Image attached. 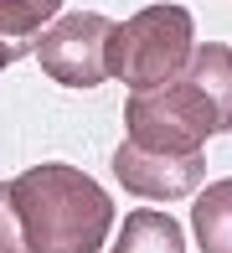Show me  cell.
I'll return each instance as SVG.
<instances>
[{
  "instance_id": "obj_1",
  "label": "cell",
  "mask_w": 232,
  "mask_h": 253,
  "mask_svg": "<svg viewBox=\"0 0 232 253\" xmlns=\"http://www.w3.org/2000/svg\"><path fill=\"white\" fill-rule=\"evenodd\" d=\"M26 253H98L114 227V197L67 160L21 170L5 181Z\"/></svg>"
},
{
  "instance_id": "obj_2",
  "label": "cell",
  "mask_w": 232,
  "mask_h": 253,
  "mask_svg": "<svg viewBox=\"0 0 232 253\" xmlns=\"http://www.w3.org/2000/svg\"><path fill=\"white\" fill-rule=\"evenodd\" d=\"M124 124L139 150L155 155H196L212 134H227L232 109L217 103L196 78H170L160 88H139L124 103Z\"/></svg>"
},
{
  "instance_id": "obj_3",
  "label": "cell",
  "mask_w": 232,
  "mask_h": 253,
  "mask_svg": "<svg viewBox=\"0 0 232 253\" xmlns=\"http://www.w3.org/2000/svg\"><path fill=\"white\" fill-rule=\"evenodd\" d=\"M191 47H196L191 10L160 0V5L134 10L129 21H119V26L109 31L103 62H109V78H119L124 88L139 93V88H160V83H170V78H181Z\"/></svg>"
},
{
  "instance_id": "obj_4",
  "label": "cell",
  "mask_w": 232,
  "mask_h": 253,
  "mask_svg": "<svg viewBox=\"0 0 232 253\" xmlns=\"http://www.w3.org/2000/svg\"><path fill=\"white\" fill-rule=\"evenodd\" d=\"M109 31L114 21L98 16V10H67V16H52L46 26L37 31L31 52H37L41 73L62 88H98L109 78Z\"/></svg>"
},
{
  "instance_id": "obj_5",
  "label": "cell",
  "mask_w": 232,
  "mask_h": 253,
  "mask_svg": "<svg viewBox=\"0 0 232 253\" xmlns=\"http://www.w3.org/2000/svg\"><path fill=\"white\" fill-rule=\"evenodd\" d=\"M201 170H206L201 150L196 155H155V150H139L134 140H124L119 150H114V176H119V186L134 191V197H145V202L191 197V191L201 186Z\"/></svg>"
},
{
  "instance_id": "obj_6",
  "label": "cell",
  "mask_w": 232,
  "mask_h": 253,
  "mask_svg": "<svg viewBox=\"0 0 232 253\" xmlns=\"http://www.w3.org/2000/svg\"><path fill=\"white\" fill-rule=\"evenodd\" d=\"M62 0H0V73H5L16 57L31 52L37 31L57 16Z\"/></svg>"
},
{
  "instance_id": "obj_7",
  "label": "cell",
  "mask_w": 232,
  "mask_h": 253,
  "mask_svg": "<svg viewBox=\"0 0 232 253\" xmlns=\"http://www.w3.org/2000/svg\"><path fill=\"white\" fill-rule=\"evenodd\" d=\"M114 253H186V233L170 212H155V207H139L119 222V243Z\"/></svg>"
},
{
  "instance_id": "obj_8",
  "label": "cell",
  "mask_w": 232,
  "mask_h": 253,
  "mask_svg": "<svg viewBox=\"0 0 232 253\" xmlns=\"http://www.w3.org/2000/svg\"><path fill=\"white\" fill-rule=\"evenodd\" d=\"M227 181L206 186V197L196 202V238H201L206 253H227Z\"/></svg>"
},
{
  "instance_id": "obj_9",
  "label": "cell",
  "mask_w": 232,
  "mask_h": 253,
  "mask_svg": "<svg viewBox=\"0 0 232 253\" xmlns=\"http://www.w3.org/2000/svg\"><path fill=\"white\" fill-rule=\"evenodd\" d=\"M0 253H26L21 243V227H16V212H10V191L0 181Z\"/></svg>"
}]
</instances>
